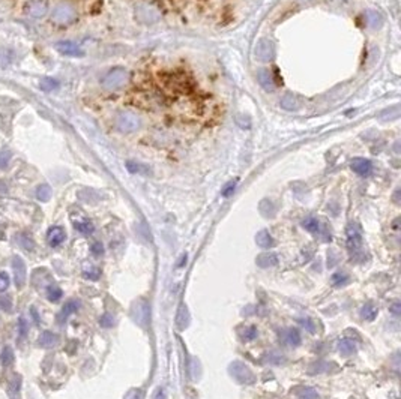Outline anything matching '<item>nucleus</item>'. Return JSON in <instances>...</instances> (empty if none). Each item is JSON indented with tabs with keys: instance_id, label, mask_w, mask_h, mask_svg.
I'll return each mask as SVG.
<instances>
[{
	"instance_id": "nucleus-9",
	"label": "nucleus",
	"mask_w": 401,
	"mask_h": 399,
	"mask_svg": "<svg viewBox=\"0 0 401 399\" xmlns=\"http://www.w3.org/2000/svg\"><path fill=\"white\" fill-rule=\"evenodd\" d=\"M350 167H352V170L354 173L362 176V177H367V176H369L373 173V164L369 162L368 159H364V158H354L352 161Z\"/></svg>"
},
{
	"instance_id": "nucleus-14",
	"label": "nucleus",
	"mask_w": 401,
	"mask_h": 399,
	"mask_svg": "<svg viewBox=\"0 0 401 399\" xmlns=\"http://www.w3.org/2000/svg\"><path fill=\"white\" fill-rule=\"evenodd\" d=\"M80 308V305H79V302H75V300H69V302H66L65 305H64V308L60 309V312H59V315H57V323H60V324H64V323H66V320L69 318V315H72L77 309Z\"/></svg>"
},
{
	"instance_id": "nucleus-12",
	"label": "nucleus",
	"mask_w": 401,
	"mask_h": 399,
	"mask_svg": "<svg viewBox=\"0 0 401 399\" xmlns=\"http://www.w3.org/2000/svg\"><path fill=\"white\" fill-rule=\"evenodd\" d=\"M66 239V233L65 230L62 227H51L47 233V240H48V245L53 248H57L60 243H64Z\"/></svg>"
},
{
	"instance_id": "nucleus-25",
	"label": "nucleus",
	"mask_w": 401,
	"mask_h": 399,
	"mask_svg": "<svg viewBox=\"0 0 401 399\" xmlns=\"http://www.w3.org/2000/svg\"><path fill=\"white\" fill-rule=\"evenodd\" d=\"M281 107H283L284 110L293 111V110L298 108V101H296V98L293 96V95L287 93V95H284V96L281 98Z\"/></svg>"
},
{
	"instance_id": "nucleus-28",
	"label": "nucleus",
	"mask_w": 401,
	"mask_h": 399,
	"mask_svg": "<svg viewBox=\"0 0 401 399\" xmlns=\"http://www.w3.org/2000/svg\"><path fill=\"white\" fill-rule=\"evenodd\" d=\"M296 395L301 398V399H317V393L314 389L311 387H299L296 390Z\"/></svg>"
},
{
	"instance_id": "nucleus-40",
	"label": "nucleus",
	"mask_w": 401,
	"mask_h": 399,
	"mask_svg": "<svg viewBox=\"0 0 401 399\" xmlns=\"http://www.w3.org/2000/svg\"><path fill=\"white\" fill-rule=\"evenodd\" d=\"M346 279H347V276L338 273V275H334V276H332V284H334V285H340V284H344Z\"/></svg>"
},
{
	"instance_id": "nucleus-18",
	"label": "nucleus",
	"mask_w": 401,
	"mask_h": 399,
	"mask_svg": "<svg viewBox=\"0 0 401 399\" xmlns=\"http://www.w3.org/2000/svg\"><path fill=\"white\" fill-rule=\"evenodd\" d=\"M57 341H59L57 335H54L51 332H44L38 338V345L42 347V348H51L57 344Z\"/></svg>"
},
{
	"instance_id": "nucleus-37",
	"label": "nucleus",
	"mask_w": 401,
	"mask_h": 399,
	"mask_svg": "<svg viewBox=\"0 0 401 399\" xmlns=\"http://www.w3.org/2000/svg\"><path fill=\"white\" fill-rule=\"evenodd\" d=\"M84 276H86V278H89V279H96L98 276H99V272L94 266H89V270L87 269L84 270Z\"/></svg>"
},
{
	"instance_id": "nucleus-31",
	"label": "nucleus",
	"mask_w": 401,
	"mask_h": 399,
	"mask_svg": "<svg viewBox=\"0 0 401 399\" xmlns=\"http://www.w3.org/2000/svg\"><path fill=\"white\" fill-rule=\"evenodd\" d=\"M62 294H64V293H62V290L59 287H50L47 290V299L50 302H57L62 297Z\"/></svg>"
},
{
	"instance_id": "nucleus-26",
	"label": "nucleus",
	"mask_w": 401,
	"mask_h": 399,
	"mask_svg": "<svg viewBox=\"0 0 401 399\" xmlns=\"http://www.w3.org/2000/svg\"><path fill=\"white\" fill-rule=\"evenodd\" d=\"M14 359H15V356H14L12 348H11V347H5L3 351H2V354H0V362H2V365H3V366L12 365V363H14Z\"/></svg>"
},
{
	"instance_id": "nucleus-21",
	"label": "nucleus",
	"mask_w": 401,
	"mask_h": 399,
	"mask_svg": "<svg viewBox=\"0 0 401 399\" xmlns=\"http://www.w3.org/2000/svg\"><path fill=\"white\" fill-rule=\"evenodd\" d=\"M36 198L42 203H47L48 200L51 198V186L47 185V183H44V185H39L36 188Z\"/></svg>"
},
{
	"instance_id": "nucleus-43",
	"label": "nucleus",
	"mask_w": 401,
	"mask_h": 399,
	"mask_svg": "<svg viewBox=\"0 0 401 399\" xmlns=\"http://www.w3.org/2000/svg\"><path fill=\"white\" fill-rule=\"evenodd\" d=\"M92 252H94L95 255H102L104 246H102L101 243H94V245H92Z\"/></svg>"
},
{
	"instance_id": "nucleus-3",
	"label": "nucleus",
	"mask_w": 401,
	"mask_h": 399,
	"mask_svg": "<svg viewBox=\"0 0 401 399\" xmlns=\"http://www.w3.org/2000/svg\"><path fill=\"white\" fill-rule=\"evenodd\" d=\"M228 372L231 374V377H233L238 383H241V384H253V383L256 381V377L251 372V369L242 362H233L231 363L228 366Z\"/></svg>"
},
{
	"instance_id": "nucleus-29",
	"label": "nucleus",
	"mask_w": 401,
	"mask_h": 399,
	"mask_svg": "<svg viewBox=\"0 0 401 399\" xmlns=\"http://www.w3.org/2000/svg\"><path fill=\"white\" fill-rule=\"evenodd\" d=\"M39 87H41L44 92H51V90H54V89L59 87V83H57L54 78H42V80L39 81Z\"/></svg>"
},
{
	"instance_id": "nucleus-42",
	"label": "nucleus",
	"mask_w": 401,
	"mask_h": 399,
	"mask_svg": "<svg viewBox=\"0 0 401 399\" xmlns=\"http://www.w3.org/2000/svg\"><path fill=\"white\" fill-rule=\"evenodd\" d=\"M18 326H20V338H23L27 333V323H26V320L23 317L18 320Z\"/></svg>"
},
{
	"instance_id": "nucleus-24",
	"label": "nucleus",
	"mask_w": 401,
	"mask_h": 399,
	"mask_svg": "<svg viewBox=\"0 0 401 399\" xmlns=\"http://www.w3.org/2000/svg\"><path fill=\"white\" fill-rule=\"evenodd\" d=\"M361 315L364 320L367 321H373L377 315V309H376V306L371 305V303H365L362 306V309H361Z\"/></svg>"
},
{
	"instance_id": "nucleus-45",
	"label": "nucleus",
	"mask_w": 401,
	"mask_h": 399,
	"mask_svg": "<svg viewBox=\"0 0 401 399\" xmlns=\"http://www.w3.org/2000/svg\"><path fill=\"white\" fill-rule=\"evenodd\" d=\"M233 191H235V183H230V185L224 189L223 195H224V197H228V195H230L231 192H233Z\"/></svg>"
},
{
	"instance_id": "nucleus-39",
	"label": "nucleus",
	"mask_w": 401,
	"mask_h": 399,
	"mask_svg": "<svg viewBox=\"0 0 401 399\" xmlns=\"http://www.w3.org/2000/svg\"><path fill=\"white\" fill-rule=\"evenodd\" d=\"M398 113H400V108H398V107L395 105V107H392L391 110L383 111L382 114H388V116L391 117V120H395V119H398V117H400V114H398Z\"/></svg>"
},
{
	"instance_id": "nucleus-34",
	"label": "nucleus",
	"mask_w": 401,
	"mask_h": 399,
	"mask_svg": "<svg viewBox=\"0 0 401 399\" xmlns=\"http://www.w3.org/2000/svg\"><path fill=\"white\" fill-rule=\"evenodd\" d=\"M143 398V392L140 389H131L123 399H142Z\"/></svg>"
},
{
	"instance_id": "nucleus-44",
	"label": "nucleus",
	"mask_w": 401,
	"mask_h": 399,
	"mask_svg": "<svg viewBox=\"0 0 401 399\" xmlns=\"http://www.w3.org/2000/svg\"><path fill=\"white\" fill-rule=\"evenodd\" d=\"M153 399H167V393H165V390L161 387V389H158L157 390V393H155V396H153Z\"/></svg>"
},
{
	"instance_id": "nucleus-23",
	"label": "nucleus",
	"mask_w": 401,
	"mask_h": 399,
	"mask_svg": "<svg viewBox=\"0 0 401 399\" xmlns=\"http://www.w3.org/2000/svg\"><path fill=\"white\" fill-rule=\"evenodd\" d=\"M74 227L79 230L83 234H90L95 230L94 224H92L89 219H81V221H74Z\"/></svg>"
},
{
	"instance_id": "nucleus-20",
	"label": "nucleus",
	"mask_w": 401,
	"mask_h": 399,
	"mask_svg": "<svg viewBox=\"0 0 401 399\" xmlns=\"http://www.w3.org/2000/svg\"><path fill=\"white\" fill-rule=\"evenodd\" d=\"M338 350H340V354L341 356H344V357H349V356H352L353 353H354V344L350 341V339H340L338 341Z\"/></svg>"
},
{
	"instance_id": "nucleus-41",
	"label": "nucleus",
	"mask_w": 401,
	"mask_h": 399,
	"mask_svg": "<svg viewBox=\"0 0 401 399\" xmlns=\"http://www.w3.org/2000/svg\"><path fill=\"white\" fill-rule=\"evenodd\" d=\"M389 311L392 312V315L398 317L401 314V303L400 302H394L391 306H389Z\"/></svg>"
},
{
	"instance_id": "nucleus-46",
	"label": "nucleus",
	"mask_w": 401,
	"mask_h": 399,
	"mask_svg": "<svg viewBox=\"0 0 401 399\" xmlns=\"http://www.w3.org/2000/svg\"><path fill=\"white\" fill-rule=\"evenodd\" d=\"M8 303H9V300H8V299L0 300V306H2V308H3L5 311H9V309H11V306H9Z\"/></svg>"
},
{
	"instance_id": "nucleus-19",
	"label": "nucleus",
	"mask_w": 401,
	"mask_h": 399,
	"mask_svg": "<svg viewBox=\"0 0 401 399\" xmlns=\"http://www.w3.org/2000/svg\"><path fill=\"white\" fill-rule=\"evenodd\" d=\"M347 242H349V246L356 249L361 246V242H362V237H361V233L358 228H354L353 225L349 227L347 230Z\"/></svg>"
},
{
	"instance_id": "nucleus-32",
	"label": "nucleus",
	"mask_w": 401,
	"mask_h": 399,
	"mask_svg": "<svg viewBox=\"0 0 401 399\" xmlns=\"http://www.w3.org/2000/svg\"><path fill=\"white\" fill-rule=\"evenodd\" d=\"M11 156H12V153L6 149L0 152V168H2V170H5V168L9 165Z\"/></svg>"
},
{
	"instance_id": "nucleus-2",
	"label": "nucleus",
	"mask_w": 401,
	"mask_h": 399,
	"mask_svg": "<svg viewBox=\"0 0 401 399\" xmlns=\"http://www.w3.org/2000/svg\"><path fill=\"white\" fill-rule=\"evenodd\" d=\"M116 126L122 132H134L142 128V119L132 111H122L116 117Z\"/></svg>"
},
{
	"instance_id": "nucleus-1",
	"label": "nucleus",
	"mask_w": 401,
	"mask_h": 399,
	"mask_svg": "<svg viewBox=\"0 0 401 399\" xmlns=\"http://www.w3.org/2000/svg\"><path fill=\"white\" fill-rule=\"evenodd\" d=\"M127 81H128V72L123 68H113L102 77L101 84L105 90L113 92L123 87Z\"/></svg>"
},
{
	"instance_id": "nucleus-6",
	"label": "nucleus",
	"mask_w": 401,
	"mask_h": 399,
	"mask_svg": "<svg viewBox=\"0 0 401 399\" xmlns=\"http://www.w3.org/2000/svg\"><path fill=\"white\" fill-rule=\"evenodd\" d=\"M24 14L32 18H42L48 12L47 0H27L23 6Z\"/></svg>"
},
{
	"instance_id": "nucleus-8",
	"label": "nucleus",
	"mask_w": 401,
	"mask_h": 399,
	"mask_svg": "<svg viewBox=\"0 0 401 399\" xmlns=\"http://www.w3.org/2000/svg\"><path fill=\"white\" fill-rule=\"evenodd\" d=\"M56 50L68 57H81L84 54V51L79 47L77 44L71 42V41H60L56 44Z\"/></svg>"
},
{
	"instance_id": "nucleus-10",
	"label": "nucleus",
	"mask_w": 401,
	"mask_h": 399,
	"mask_svg": "<svg viewBox=\"0 0 401 399\" xmlns=\"http://www.w3.org/2000/svg\"><path fill=\"white\" fill-rule=\"evenodd\" d=\"M280 341L286 345H290V347H296L301 344V335L298 332V329H283L280 332Z\"/></svg>"
},
{
	"instance_id": "nucleus-4",
	"label": "nucleus",
	"mask_w": 401,
	"mask_h": 399,
	"mask_svg": "<svg viewBox=\"0 0 401 399\" xmlns=\"http://www.w3.org/2000/svg\"><path fill=\"white\" fill-rule=\"evenodd\" d=\"M51 18L57 24H69L77 18V12L69 3H60L54 8Z\"/></svg>"
},
{
	"instance_id": "nucleus-27",
	"label": "nucleus",
	"mask_w": 401,
	"mask_h": 399,
	"mask_svg": "<svg viewBox=\"0 0 401 399\" xmlns=\"http://www.w3.org/2000/svg\"><path fill=\"white\" fill-rule=\"evenodd\" d=\"M20 386H21V377L17 374L15 378L11 383V389H9V396L11 399H17L18 398V392H20Z\"/></svg>"
},
{
	"instance_id": "nucleus-22",
	"label": "nucleus",
	"mask_w": 401,
	"mask_h": 399,
	"mask_svg": "<svg viewBox=\"0 0 401 399\" xmlns=\"http://www.w3.org/2000/svg\"><path fill=\"white\" fill-rule=\"evenodd\" d=\"M365 18H367V21H368L369 27H374V29L380 27V26H382V23H383L382 15H380L377 11H368V12L365 14Z\"/></svg>"
},
{
	"instance_id": "nucleus-7",
	"label": "nucleus",
	"mask_w": 401,
	"mask_h": 399,
	"mask_svg": "<svg viewBox=\"0 0 401 399\" xmlns=\"http://www.w3.org/2000/svg\"><path fill=\"white\" fill-rule=\"evenodd\" d=\"M12 270H14V282L17 288H23L26 282V263L20 255L12 257Z\"/></svg>"
},
{
	"instance_id": "nucleus-33",
	"label": "nucleus",
	"mask_w": 401,
	"mask_h": 399,
	"mask_svg": "<svg viewBox=\"0 0 401 399\" xmlns=\"http://www.w3.org/2000/svg\"><path fill=\"white\" fill-rule=\"evenodd\" d=\"M99 324H101L102 327H112V326L114 324V320H113L112 315L105 314V315H102V317L99 318Z\"/></svg>"
},
{
	"instance_id": "nucleus-15",
	"label": "nucleus",
	"mask_w": 401,
	"mask_h": 399,
	"mask_svg": "<svg viewBox=\"0 0 401 399\" xmlns=\"http://www.w3.org/2000/svg\"><path fill=\"white\" fill-rule=\"evenodd\" d=\"M190 324V314H188V308L185 306L183 303L179 306L177 309V315H176V327L179 330H183L187 329Z\"/></svg>"
},
{
	"instance_id": "nucleus-36",
	"label": "nucleus",
	"mask_w": 401,
	"mask_h": 399,
	"mask_svg": "<svg viewBox=\"0 0 401 399\" xmlns=\"http://www.w3.org/2000/svg\"><path fill=\"white\" fill-rule=\"evenodd\" d=\"M128 170L131 173H147V168H142V165L134 164V162H128Z\"/></svg>"
},
{
	"instance_id": "nucleus-17",
	"label": "nucleus",
	"mask_w": 401,
	"mask_h": 399,
	"mask_svg": "<svg viewBox=\"0 0 401 399\" xmlns=\"http://www.w3.org/2000/svg\"><path fill=\"white\" fill-rule=\"evenodd\" d=\"M256 242L260 248H263V249H268V248H272L273 245H275V240L272 239V236L269 234V231H266V230H261V231L257 233L256 236Z\"/></svg>"
},
{
	"instance_id": "nucleus-38",
	"label": "nucleus",
	"mask_w": 401,
	"mask_h": 399,
	"mask_svg": "<svg viewBox=\"0 0 401 399\" xmlns=\"http://www.w3.org/2000/svg\"><path fill=\"white\" fill-rule=\"evenodd\" d=\"M256 335H257V330H256V327L251 326V327H246V329H245V332H243L242 336L245 338L246 341H250V339H254Z\"/></svg>"
},
{
	"instance_id": "nucleus-16",
	"label": "nucleus",
	"mask_w": 401,
	"mask_h": 399,
	"mask_svg": "<svg viewBox=\"0 0 401 399\" xmlns=\"http://www.w3.org/2000/svg\"><path fill=\"white\" fill-rule=\"evenodd\" d=\"M256 263L258 267H273L278 264V258H276L275 254H260L256 260Z\"/></svg>"
},
{
	"instance_id": "nucleus-11",
	"label": "nucleus",
	"mask_w": 401,
	"mask_h": 399,
	"mask_svg": "<svg viewBox=\"0 0 401 399\" xmlns=\"http://www.w3.org/2000/svg\"><path fill=\"white\" fill-rule=\"evenodd\" d=\"M132 317L138 324L144 326L149 320V306L144 302H137L132 308Z\"/></svg>"
},
{
	"instance_id": "nucleus-5",
	"label": "nucleus",
	"mask_w": 401,
	"mask_h": 399,
	"mask_svg": "<svg viewBox=\"0 0 401 399\" xmlns=\"http://www.w3.org/2000/svg\"><path fill=\"white\" fill-rule=\"evenodd\" d=\"M256 59L260 62H271L275 59V47L273 42L269 39H260L254 48Z\"/></svg>"
},
{
	"instance_id": "nucleus-35",
	"label": "nucleus",
	"mask_w": 401,
	"mask_h": 399,
	"mask_svg": "<svg viewBox=\"0 0 401 399\" xmlns=\"http://www.w3.org/2000/svg\"><path fill=\"white\" fill-rule=\"evenodd\" d=\"M9 287V276L5 272H0V291H5Z\"/></svg>"
},
{
	"instance_id": "nucleus-13",
	"label": "nucleus",
	"mask_w": 401,
	"mask_h": 399,
	"mask_svg": "<svg viewBox=\"0 0 401 399\" xmlns=\"http://www.w3.org/2000/svg\"><path fill=\"white\" fill-rule=\"evenodd\" d=\"M257 80H258L260 86L263 87L266 92H273L275 90V81H273V77H272L269 69H258L257 71Z\"/></svg>"
},
{
	"instance_id": "nucleus-30",
	"label": "nucleus",
	"mask_w": 401,
	"mask_h": 399,
	"mask_svg": "<svg viewBox=\"0 0 401 399\" xmlns=\"http://www.w3.org/2000/svg\"><path fill=\"white\" fill-rule=\"evenodd\" d=\"M304 228L308 230L310 233H317L319 231V221L316 218H306L304 222H302Z\"/></svg>"
}]
</instances>
